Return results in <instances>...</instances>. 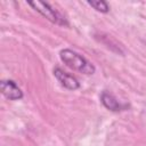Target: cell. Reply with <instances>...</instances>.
Here are the masks:
<instances>
[{
	"label": "cell",
	"instance_id": "cell-4",
	"mask_svg": "<svg viewBox=\"0 0 146 146\" xmlns=\"http://www.w3.org/2000/svg\"><path fill=\"white\" fill-rule=\"evenodd\" d=\"M54 75L57 79V81L68 90H76L80 88V82L78 81V79L72 74L65 72L60 67L54 68Z\"/></svg>",
	"mask_w": 146,
	"mask_h": 146
},
{
	"label": "cell",
	"instance_id": "cell-1",
	"mask_svg": "<svg viewBox=\"0 0 146 146\" xmlns=\"http://www.w3.org/2000/svg\"><path fill=\"white\" fill-rule=\"evenodd\" d=\"M59 57L66 66L74 71H78L87 75L94 74L96 72V67L91 62H89L86 57H83L82 55L72 49H62L59 51Z\"/></svg>",
	"mask_w": 146,
	"mask_h": 146
},
{
	"label": "cell",
	"instance_id": "cell-3",
	"mask_svg": "<svg viewBox=\"0 0 146 146\" xmlns=\"http://www.w3.org/2000/svg\"><path fill=\"white\" fill-rule=\"evenodd\" d=\"M0 89L2 95L9 100H19L23 98V91L14 80H1Z\"/></svg>",
	"mask_w": 146,
	"mask_h": 146
},
{
	"label": "cell",
	"instance_id": "cell-2",
	"mask_svg": "<svg viewBox=\"0 0 146 146\" xmlns=\"http://www.w3.org/2000/svg\"><path fill=\"white\" fill-rule=\"evenodd\" d=\"M27 5L31 6L35 11H38L39 14H41L43 17H46L49 22H51L54 24H57V25H62V26H67L68 25L66 18L64 16H62L48 2H43V1H30V2H27Z\"/></svg>",
	"mask_w": 146,
	"mask_h": 146
},
{
	"label": "cell",
	"instance_id": "cell-5",
	"mask_svg": "<svg viewBox=\"0 0 146 146\" xmlns=\"http://www.w3.org/2000/svg\"><path fill=\"white\" fill-rule=\"evenodd\" d=\"M100 102L104 105V107H106L107 110H110L112 112H120V111H124L125 108H128V105L121 104L108 91H103L102 92V95H100Z\"/></svg>",
	"mask_w": 146,
	"mask_h": 146
},
{
	"label": "cell",
	"instance_id": "cell-6",
	"mask_svg": "<svg viewBox=\"0 0 146 146\" xmlns=\"http://www.w3.org/2000/svg\"><path fill=\"white\" fill-rule=\"evenodd\" d=\"M87 3L92 7L94 9H96L97 11L99 13H103V14H106L110 11V6L106 1L104 0H97V1H87Z\"/></svg>",
	"mask_w": 146,
	"mask_h": 146
}]
</instances>
